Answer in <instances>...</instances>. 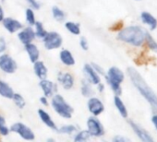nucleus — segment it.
<instances>
[{"label":"nucleus","instance_id":"obj_1","mask_svg":"<svg viewBox=\"0 0 157 142\" xmlns=\"http://www.w3.org/2000/svg\"><path fill=\"white\" fill-rule=\"evenodd\" d=\"M127 73L132 84L138 90V92L150 103L151 108L154 111H157V95L154 93L152 89L147 84V82L141 77V75L134 67H128Z\"/></svg>","mask_w":157,"mask_h":142},{"label":"nucleus","instance_id":"obj_2","mask_svg":"<svg viewBox=\"0 0 157 142\" xmlns=\"http://www.w3.org/2000/svg\"><path fill=\"white\" fill-rule=\"evenodd\" d=\"M147 34L148 32L142 27L131 25L119 30L117 35V39L122 43L139 47L145 43Z\"/></svg>","mask_w":157,"mask_h":142},{"label":"nucleus","instance_id":"obj_3","mask_svg":"<svg viewBox=\"0 0 157 142\" xmlns=\"http://www.w3.org/2000/svg\"><path fill=\"white\" fill-rule=\"evenodd\" d=\"M50 105L54 112L64 119H70L74 114V108L66 101L63 95L55 93L50 100Z\"/></svg>","mask_w":157,"mask_h":142},{"label":"nucleus","instance_id":"obj_4","mask_svg":"<svg viewBox=\"0 0 157 142\" xmlns=\"http://www.w3.org/2000/svg\"><path fill=\"white\" fill-rule=\"evenodd\" d=\"M105 78L107 84L115 93V95L120 96L122 92L121 84L125 80V75L123 73V71L117 66H111L105 72Z\"/></svg>","mask_w":157,"mask_h":142},{"label":"nucleus","instance_id":"obj_5","mask_svg":"<svg viewBox=\"0 0 157 142\" xmlns=\"http://www.w3.org/2000/svg\"><path fill=\"white\" fill-rule=\"evenodd\" d=\"M10 132L17 134L21 138L26 141H33L35 139V133L33 130L22 122L13 123L10 126Z\"/></svg>","mask_w":157,"mask_h":142},{"label":"nucleus","instance_id":"obj_6","mask_svg":"<svg viewBox=\"0 0 157 142\" xmlns=\"http://www.w3.org/2000/svg\"><path fill=\"white\" fill-rule=\"evenodd\" d=\"M44 47L46 50L52 51L59 49L63 44V37L62 35L55 31L47 32L45 36L42 39Z\"/></svg>","mask_w":157,"mask_h":142},{"label":"nucleus","instance_id":"obj_7","mask_svg":"<svg viewBox=\"0 0 157 142\" xmlns=\"http://www.w3.org/2000/svg\"><path fill=\"white\" fill-rule=\"evenodd\" d=\"M86 129L89 131L92 137H102L103 136H105V130L103 124L98 119V116L91 115L90 117H88L86 121Z\"/></svg>","mask_w":157,"mask_h":142},{"label":"nucleus","instance_id":"obj_8","mask_svg":"<svg viewBox=\"0 0 157 142\" xmlns=\"http://www.w3.org/2000/svg\"><path fill=\"white\" fill-rule=\"evenodd\" d=\"M18 69V64L15 59L6 52L0 54V70L3 73L11 75L14 74Z\"/></svg>","mask_w":157,"mask_h":142},{"label":"nucleus","instance_id":"obj_9","mask_svg":"<svg viewBox=\"0 0 157 142\" xmlns=\"http://www.w3.org/2000/svg\"><path fill=\"white\" fill-rule=\"evenodd\" d=\"M87 110L94 116H99L105 112V104L101 99L95 96H91L87 100Z\"/></svg>","mask_w":157,"mask_h":142},{"label":"nucleus","instance_id":"obj_10","mask_svg":"<svg viewBox=\"0 0 157 142\" xmlns=\"http://www.w3.org/2000/svg\"><path fill=\"white\" fill-rule=\"evenodd\" d=\"M56 81L65 91H70L75 85V78L70 72L59 71L56 75Z\"/></svg>","mask_w":157,"mask_h":142},{"label":"nucleus","instance_id":"obj_11","mask_svg":"<svg viewBox=\"0 0 157 142\" xmlns=\"http://www.w3.org/2000/svg\"><path fill=\"white\" fill-rule=\"evenodd\" d=\"M82 72L84 75V79L87 80L94 86H96L98 83L101 82V76L94 69L91 63L84 64V65L82 67Z\"/></svg>","mask_w":157,"mask_h":142},{"label":"nucleus","instance_id":"obj_12","mask_svg":"<svg viewBox=\"0 0 157 142\" xmlns=\"http://www.w3.org/2000/svg\"><path fill=\"white\" fill-rule=\"evenodd\" d=\"M17 37H18L19 41L21 42V43H22L23 45L33 43L36 39L33 27L29 26V25L26 27L23 26V28L17 32Z\"/></svg>","mask_w":157,"mask_h":142},{"label":"nucleus","instance_id":"obj_13","mask_svg":"<svg viewBox=\"0 0 157 142\" xmlns=\"http://www.w3.org/2000/svg\"><path fill=\"white\" fill-rule=\"evenodd\" d=\"M1 23L3 28L10 34L17 33L20 30L23 28V24L19 20L11 17H5V19Z\"/></svg>","mask_w":157,"mask_h":142},{"label":"nucleus","instance_id":"obj_14","mask_svg":"<svg viewBox=\"0 0 157 142\" xmlns=\"http://www.w3.org/2000/svg\"><path fill=\"white\" fill-rule=\"evenodd\" d=\"M38 85H39L40 89L42 90L43 95H44L48 98H51L55 93L57 92V84L55 83L54 81L48 80L47 78L40 80Z\"/></svg>","mask_w":157,"mask_h":142},{"label":"nucleus","instance_id":"obj_15","mask_svg":"<svg viewBox=\"0 0 157 142\" xmlns=\"http://www.w3.org/2000/svg\"><path fill=\"white\" fill-rule=\"evenodd\" d=\"M128 124L131 127V129L133 130V132L136 134V136L143 142H152L153 141V138L152 136L150 135V133L145 130L144 128H142L140 125L136 124L135 122L129 120L128 121Z\"/></svg>","mask_w":157,"mask_h":142},{"label":"nucleus","instance_id":"obj_16","mask_svg":"<svg viewBox=\"0 0 157 142\" xmlns=\"http://www.w3.org/2000/svg\"><path fill=\"white\" fill-rule=\"evenodd\" d=\"M37 114H38V116H39V118H40V120H41V122L44 124V125H45L48 128H50V129H52V130H54V131H57V128H58V126H57V125L56 124V122L53 120V118L51 117V115L48 114V112H46L44 109H43V108H39L38 110H37Z\"/></svg>","mask_w":157,"mask_h":142},{"label":"nucleus","instance_id":"obj_17","mask_svg":"<svg viewBox=\"0 0 157 142\" xmlns=\"http://www.w3.org/2000/svg\"><path fill=\"white\" fill-rule=\"evenodd\" d=\"M23 46H24V50L27 53L28 58H29L31 63L33 64L34 62L39 60V58H40V50H39L38 46L33 42L30 43H27V44H24Z\"/></svg>","mask_w":157,"mask_h":142},{"label":"nucleus","instance_id":"obj_18","mask_svg":"<svg viewBox=\"0 0 157 142\" xmlns=\"http://www.w3.org/2000/svg\"><path fill=\"white\" fill-rule=\"evenodd\" d=\"M33 65V73L39 80H43V79L47 78L48 68H47L46 65L43 61L37 60Z\"/></svg>","mask_w":157,"mask_h":142},{"label":"nucleus","instance_id":"obj_19","mask_svg":"<svg viewBox=\"0 0 157 142\" xmlns=\"http://www.w3.org/2000/svg\"><path fill=\"white\" fill-rule=\"evenodd\" d=\"M59 60L60 62L66 65V66H73L76 64L75 61V57L73 55V54L71 53V51H69L68 49H61L58 54Z\"/></svg>","mask_w":157,"mask_h":142},{"label":"nucleus","instance_id":"obj_20","mask_svg":"<svg viewBox=\"0 0 157 142\" xmlns=\"http://www.w3.org/2000/svg\"><path fill=\"white\" fill-rule=\"evenodd\" d=\"M14 92H15L13 88L6 80L0 79V96L5 99L11 100Z\"/></svg>","mask_w":157,"mask_h":142},{"label":"nucleus","instance_id":"obj_21","mask_svg":"<svg viewBox=\"0 0 157 142\" xmlns=\"http://www.w3.org/2000/svg\"><path fill=\"white\" fill-rule=\"evenodd\" d=\"M140 20L141 21L146 24L151 31H153L157 28V20L149 12L147 11H143L140 14Z\"/></svg>","mask_w":157,"mask_h":142},{"label":"nucleus","instance_id":"obj_22","mask_svg":"<svg viewBox=\"0 0 157 142\" xmlns=\"http://www.w3.org/2000/svg\"><path fill=\"white\" fill-rule=\"evenodd\" d=\"M64 27L72 35L78 36V35H81V33H82L81 24L78 22H75L72 21H65Z\"/></svg>","mask_w":157,"mask_h":142},{"label":"nucleus","instance_id":"obj_23","mask_svg":"<svg viewBox=\"0 0 157 142\" xmlns=\"http://www.w3.org/2000/svg\"><path fill=\"white\" fill-rule=\"evenodd\" d=\"M114 104L117 110V112L119 113V114L123 117V118H127L128 115L127 107L125 105V103H123V101L121 100L119 95H115L114 97Z\"/></svg>","mask_w":157,"mask_h":142},{"label":"nucleus","instance_id":"obj_24","mask_svg":"<svg viewBox=\"0 0 157 142\" xmlns=\"http://www.w3.org/2000/svg\"><path fill=\"white\" fill-rule=\"evenodd\" d=\"M93 84L90 83L87 80L83 79L81 81V93L83 97L89 98L94 95V89Z\"/></svg>","mask_w":157,"mask_h":142},{"label":"nucleus","instance_id":"obj_25","mask_svg":"<svg viewBox=\"0 0 157 142\" xmlns=\"http://www.w3.org/2000/svg\"><path fill=\"white\" fill-rule=\"evenodd\" d=\"M51 13H52V17L53 19L57 21V22H64L67 19V14L66 12L60 9L57 6H53L51 9Z\"/></svg>","mask_w":157,"mask_h":142},{"label":"nucleus","instance_id":"obj_26","mask_svg":"<svg viewBox=\"0 0 157 142\" xmlns=\"http://www.w3.org/2000/svg\"><path fill=\"white\" fill-rule=\"evenodd\" d=\"M78 130V126L76 125H73V124H65V125H62L58 126L56 132H58V133H60L62 135L71 136V135H74Z\"/></svg>","mask_w":157,"mask_h":142},{"label":"nucleus","instance_id":"obj_27","mask_svg":"<svg viewBox=\"0 0 157 142\" xmlns=\"http://www.w3.org/2000/svg\"><path fill=\"white\" fill-rule=\"evenodd\" d=\"M92 136L90 135L89 131L87 129H82V130H78L73 136V140L75 142H85L90 140Z\"/></svg>","mask_w":157,"mask_h":142},{"label":"nucleus","instance_id":"obj_28","mask_svg":"<svg viewBox=\"0 0 157 142\" xmlns=\"http://www.w3.org/2000/svg\"><path fill=\"white\" fill-rule=\"evenodd\" d=\"M33 30H34L36 38L41 39V40H42V39L45 36V34L47 33V31L45 30V28H44L43 22H41V21H37L35 22V24L33 25Z\"/></svg>","mask_w":157,"mask_h":142},{"label":"nucleus","instance_id":"obj_29","mask_svg":"<svg viewBox=\"0 0 157 142\" xmlns=\"http://www.w3.org/2000/svg\"><path fill=\"white\" fill-rule=\"evenodd\" d=\"M11 100L13 101V103H14V104L16 105L17 108H19L21 110H22V109L25 108V106H26V101H25L24 97L21 93L14 92Z\"/></svg>","mask_w":157,"mask_h":142},{"label":"nucleus","instance_id":"obj_30","mask_svg":"<svg viewBox=\"0 0 157 142\" xmlns=\"http://www.w3.org/2000/svg\"><path fill=\"white\" fill-rule=\"evenodd\" d=\"M25 21L29 26H33V27L35 24V22L37 21L34 9H33L32 8L26 9V10H25Z\"/></svg>","mask_w":157,"mask_h":142},{"label":"nucleus","instance_id":"obj_31","mask_svg":"<svg viewBox=\"0 0 157 142\" xmlns=\"http://www.w3.org/2000/svg\"><path fill=\"white\" fill-rule=\"evenodd\" d=\"M10 126H8L7 125L6 118L4 117V115L0 114V136H7L10 135Z\"/></svg>","mask_w":157,"mask_h":142},{"label":"nucleus","instance_id":"obj_32","mask_svg":"<svg viewBox=\"0 0 157 142\" xmlns=\"http://www.w3.org/2000/svg\"><path fill=\"white\" fill-rule=\"evenodd\" d=\"M145 43L147 44V46L149 47V49H151L152 52L157 53V42L152 38V36L148 33L145 39Z\"/></svg>","mask_w":157,"mask_h":142},{"label":"nucleus","instance_id":"obj_33","mask_svg":"<svg viewBox=\"0 0 157 142\" xmlns=\"http://www.w3.org/2000/svg\"><path fill=\"white\" fill-rule=\"evenodd\" d=\"M78 44H80L81 48H82L83 51H88V50H89V42H88V40L86 39V37L82 36V37L80 38V41H78Z\"/></svg>","mask_w":157,"mask_h":142},{"label":"nucleus","instance_id":"obj_34","mask_svg":"<svg viewBox=\"0 0 157 142\" xmlns=\"http://www.w3.org/2000/svg\"><path fill=\"white\" fill-rule=\"evenodd\" d=\"M91 64H92L94 69L96 71V72H97L100 76H105V69H104L99 64H96V63H91Z\"/></svg>","mask_w":157,"mask_h":142},{"label":"nucleus","instance_id":"obj_35","mask_svg":"<svg viewBox=\"0 0 157 142\" xmlns=\"http://www.w3.org/2000/svg\"><path fill=\"white\" fill-rule=\"evenodd\" d=\"M8 49V43L7 41L3 36H0V54H3Z\"/></svg>","mask_w":157,"mask_h":142},{"label":"nucleus","instance_id":"obj_36","mask_svg":"<svg viewBox=\"0 0 157 142\" xmlns=\"http://www.w3.org/2000/svg\"><path fill=\"white\" fill-rule=\"evenodd\" d=\"M26 2L29 4L30 8H32L34 10H38L41 8V5L37 0H26Z\"/></svg>","mask_w":157,"mask_h":142},{"label":"nucleus","instance_id":"obj_37","mask_svg":"<svg viewBox=\"0 0 157 142\" xmlns=\"http://www.w3.org/2000/svg\"><path fill=\"white\" fill-rule=\"evenodd\" d=\"M39 102H40V103H41L43 106H45V107L49 106V104H50V101L48 100V97H46V96H44V95H43V96L40 97Z\"/></svg>","mask_w":157,"mask_h":142},{"label":"nucleus","instance_id":"obj_38","mask_svg":"<svg viewBox=\"0 0 157 142\" xmlns=\"http://www.w3.org/2000/svg\"><path fill=\"white\" fill-rule=\"evenodd\" d=\"M112 140L114 142H126V141H128V139L126 137L122 136H116L113 137Z\"/></svg>","mask_w":157,"mask_h":142},{"label":"nucleus","instance_id":"obj_39","mask_svg":"<svg viewBox=\"0 0 157 142\" xmlns=\"http://www.w3.org/2000/svg\"><path fill=\"white\" fill-rule=\"evenodd\" d=\"M96 89H97L98 92L103 93V92H105V84H104V83L100 82V83H98V84L96 85Z\"/></svg>","mask_w":157,"mask_h":142},{"label":"nucleus","instance_id":"obj_40","mask_svg":"<svg viewBox=\"0 0 157 142\" xmlns=\"http://www.w3.org/2000/svg\"><path fill=\"white\" fill-rule=\"evenodd\" d=\"M4 19H5V11H4V9H3L2 5L0 4V23L3 21Z\"/></svg>","mask_w":157,"mask_h":142},{"label":"nucleus","instance_id":"obj_41","mask_svg":"<svg viewBox=\"0 0 157 142\" xmlns=\"http://www.w3.org/2000/svg\"><path fill=\"white\" fill-rule=\"evenodd\" d=\"M151 123L153 124V125H154L155 129L157 130V114H154V115L151 117Z\"/></svg>","mask_w":157,"mask_h":142},{"label":"nucleus","instance_id":"obj_42","mask_svg":"<svg viewBox=\"0 0 157 142\" xmlns=\"http://www.w3.org/2000/svg\"><path fill=\"white\" fill-rule=\"evenodd\" d=\"M46 141H47V142H55V138H53V137H49V138H47V139H46Z\"/></svg>","mask_w":157,"mask_h":142},{"label":"nucleus","instance_id":"obj_43","mask_svg":"<svg viewBox=\"0 0 157 142\" xmlns=\"http://www.w3.org/2000/svg\"><path fill=\"white\" fill-rule=\"evenodd\" d=\"M137 1H140V0H137Z\"/></svg>","mask_w":157,"mask_h":142}]
</instances>
